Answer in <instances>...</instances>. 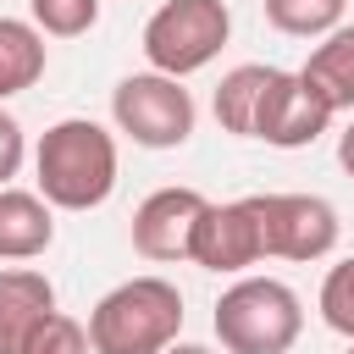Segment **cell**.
Returning <instances> with one entry per match:
<instances>
[{
  "instance_id": "20",
  "label": "cell",
  "mask_w": 354,
  "mask_h": 354,
  "mask_svg": "<svg viewBox=\"0 0 354 354\" xmlns=\"http://www.w3.org/2000/svg\"><path fill=\"white\" fill-rule=\"evenodd\" d=\"M337 166H343V171L354 177V116H348V127L337 133Z\"/></svg>"
},
{
  "instance_id": "9",
  "label": "cell",
  "mask_w": 354,
  "mask_h": 354,
  "mask_svg": "<svg viewBox=\"0 0 354 354\" xmlns=\"http://www.w3.org/2000/svg\"><path fill=\"white\" fill-rule=\"evenodd\" d=\"M205 194L199 188H155L138 210H133V249L155 266H171V260H188V243H194V221L205 216Z\"/></svg>"
},
{
  "instance_id": "5",
  "label": "cell",
  "mask_w": 354,
  "mask_h": 354,
  "mask_svg": "<svg viewBox=\"0 0 354 354\" xmlns=\"http://www.w3.org/2000/svg\"><path fill=\"white\" fill-rule=\"evenodd\" d=\"M111 122L144 149H177L194 133V94L166 72H127L111 88Z\"/></svg>"
},
{
  "instance_id": "10",
  "label": "cell",
  "mask_w": 354,
  "mask_h": 354,
  "mask_svg": "<svg viewBox=\"0 0 354 354\" xmlns=\"http://www.w3.org/2000/svg\"><path fill=\"white\" fill-rule=\"evenodd\" d=\"M55 315V282L39 266L0 271V354H28L39 326Z\"/></svg>"
},
{
  "instance_id": "16",
  "label": "cell",
  "mask_w": 354,
  "mask_h": 354,
  "mask_svg": "<svg viewBox=\"0 0 354 354\" xmlns=\"http://www.w3.org/2000/svg\"><path fill=\"white\" fill-rule=\"evenodd\" d=\"M28 22L50 39H77L100 22V0H28Z\"/></svg>"
},
{
  "instance_id": "15",
  "label": "cell",
  "mask_w": 354,
  "mask_h": 354,
  "mask_svg": "<svg viewBox=\"0 0 354 354\" xmlns=\"http://www.w3.org/2000/svg\"><path fill=\"white\" fill-rule=\"evenodd\" d=\"M348 0H266V22L288 39H326L343 28Z\"/></svg>"
},
{
  "instance_id": "4",
  "label": "cell",
  "mask_w": 354,
  "mask_h": 354,
  "mask_svg": "<svg viewBox=\"0 0 354 354\" xmlns=\"http://www.w3.org/2000/svg\"><path fill=\"white\" fill-rule=\"evenodd\" d=\"M227 39H232L227 0H160L144 22V61L149 72H166L183 83L199 66H210Z\"/></svg>"
},
{
  "instance_id": "14",
  "label": "cell",
  "mask_w": 354,
  "mask_h": 354,
  "mask_svg": "<svg viewBox=\"0 0 354 354\" xmlns=\"http://www.w3.org/2000/svg\"><path fill=\"white\" fill-rule=\"evenodd\" d=\"M271 72H277V66L243 61V66H232V72L216 83V100H210V111H216V122H221L227 133H238V138H254V116H260V100H266V83H271Z\"/></svg>"
},
{
  "instance_id": "11",
  "label": "cell",
  "mask_w": 354,
  "mask_h": 354,
  "mask_svg": "<svg viewBox=\"0 0 354 354\" xmlns=\"http://www.w3.org/2000/svg\"><path fill=\"white\" fill-rule=\"evenodd\" d=\"M55 243V210L33 188H0V260L22 266Z\"/></svg>"
},
{
  "instance_id": "12",
  "label": "cell",
  "mask_w": 354,
  "mask_h": 354,
  "mask_svg": "<svg viewBox=\"0 0 354 354\" xmlns=\"http://www.w3.org/2000/svg\"><path fill=\"white\" fill-rule=\"evenodd\" d=\"M299 77H304V88L337 116V111H354V28H337V33H326L315 50H310V61L299 66Z\"/></svg>"
},
{
  "instance_id": "13",
  "label": "cell",
  "mask_w": 354,
  "mask_h": 354,
  "mask_svg": "<svg viewBox=\"0 0 354 354\" xmlns=\"http://www.w3.org/2000/svg\"><path fill=\"white\" fill-rule=\"evenodd\" d=\"M44 61H50L44 33L33 22H22V17H0V105L11 94L33 88L44 77Z\"/></svg>"
},
{
  "instance_id": "19",
  "label": "cell",
  "mask_w": 354,
  "mask_h": 354,
  "mask_svg": "<svg viewBox=\"0 0 354 354\" xmlns=\"http://www.w3.org/2000/svg\"><path fill=\"white\" fill-rule=\"evenodd\" d=\"M22 155H28L22 122H17L11 111H0V188H11V177L22 171Z\"/></svg>"
},
{
  "instance_id": "17",
  "label": "cell",
  "mask_w": 354,
  "mask_h": 354,
  "mask_svg": "<svg viewBox=\"0 0 354 354\" xmlns=\"http://www.w3.org/2000/svg\"><path fill=\"white\" fill-rule=\"evenodd\" d=\"M315 310H321V321H326L337 337H348V343H354V254H348V260H337V266L321 277Z\"/></svg>"
},
{
  "instance_id": "8",
  "label": "cell",
  "mask_w": 354,
  "mask_h": 354,
  "mask_svg": "<svg viewBox=\"0 0 354 354\" xmlns=\"http://www.w3.org/2000/svg\"><path fill=\"white\" fill-rule=\"evenodd\" d=\"M332 127V111L304 88L299 72H271L266 83V100H260V116H254V138L271 144V149H304L315 144L321 133Z\"/></svg>"
},
{
  "instance_id": "2",
  "label": "cell",
  "mask_w": 354,
  "mask_h": 354,
  "mask_svg": "<svg viewBox=\"0 0 354 354\" xmlns=\"http://www.w3.org/2000/svg\"><path fill=\"white\" fill-rule=\"evenodd\" d=\"M183 332V293L166 277H127L88 310L94 354H166Z\"/></svg>"
},
{
  "instance_id": "7",
  "label": "cell",
  "mask_w": 354,
  "mask_h": 354,
  "mask_svg": "<svg viewBox=\"0 0 354 354\" xmlns=\"http://www.w3.org/2000/svg\"><path fill=\"white\" fill-rule=\"evenodd\" d=\"M188 260L216 271V277H243L249 266L266 260V232H260V210H254V194L243 199H227V205H205V216L194 221V243H188Z\"/></svg>"
},
{
  "instance_id": "21",
  "label": "cell",
  "mask_w": 354,
  "mask_h": 354,
  "mask_svg": "<svg viewBox=\"0 0 354 354\" xmlns=\"http://www.w3.org/2000/svg\"><path fill=\"white\" fill-rule=\"evenodd\" d=\"M166 354H216V348H205V343H171Z\"/></svg>"
},
{
  "instance_id": "1",
  "label": "cell",
  "mask_w": 354,
  "mask_h": 354,
  "mask_svg": "<svg viewBox=\"0 0 354 354\" xmlns=\"http://www.w3.org/2000/svg\"><path fill=\"white\" fill-rule=\"evenodd\" d=\"M33 183L50 210H94L116 188V138L88 116H61L33 149Z\"/></svg>"
},
{
  "instance_id": "18",
  "label": "cell",
  "mask_w": 354,
  "mask_h": 354,
  "mask_svg": "<svg viewBox=\"0 0 354 354\" xmlns=\"http://www.w3.org/2000/svg\"><path fill=\"white\" fill-rule=\"evenodd\" d=\"M28 354H94V348H88V326L72 321L66 310H55V315L39 326V337L28 343Z\"/></svg>"
},
{
  "instance_id": "3",
  "label": "cell",
  "mask_w": 354,
  "mask_h": 354,
  "mask_svg": "<svg viewBox=\"0 0 354 354\" xmlns=\"http://www.w3.org/2000/svg\"><path fill=\"white\" fill-rule=\"evenodd\" d=\"M227 354H288L304 332V304L277 277H238L210 315Z\"/></svg>"
},
{
  "instance_id": "6",
  "label": "cell",
  "mask_w": 354,
  "mask_h": 354,
  "mask_svg": "<svg viewBox=\"0 0 354 354\" xmlns=\"http://www.w3.org/2000/svg\"><path fill=\"white\" fill-rule=\"evenodd\" d=\"M260 232H266V260H326L337 249V210L321 194H254Z\"/></svg>"
},
{
  "instance_id": "22",
  "label": "cell",
  "mask_w": 354,
  "mask_h": 354,
  "mask_svg": "<svg viewBox=\"0 0 354 354\" xmlns=\"http://www.w3.org/2000/svg\"><path fill=\"white\" fill-rule=\"evenodd\" d=\"M343 354H354V343H348V348H343Z\"/></svg>"
}]
</instances>
